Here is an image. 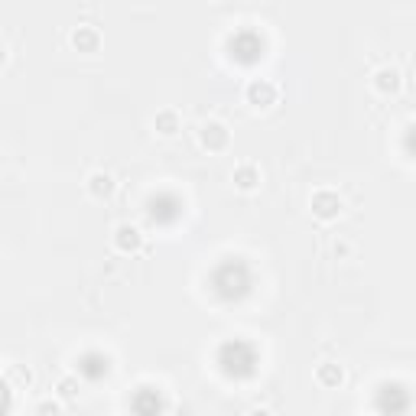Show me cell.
Wrapping results in <instances>:
<instances>
[{"label": "cell", "instance_id": "cell-14", "mask_svg": "<svg viewBox=\"0 0 416 416\" xmlns=\"http://www.w3.org/2000/svg\"><path fill=\"white\" fill-rule=\"evenodd\" d=\"M247 416H273L267 407H254V410H247Z\"/></svg>", "mask_w": 416, "mask_h": 416}, {"label": "cell", "instance_id": "cell-8", "mask_svg": "<svg viewBox=\"0 0 416 416\" xmlns=\"http://www.w3.org/2000/svg\"><path fill=\"white\" fill-rule=\"evenodd\" d=\"M231 179H234V186H238V189L251 192V189L260 186V170H257V163H238Z\"/></svg>", "mask_w": 416, "mask_h": 416}, {"label": "cell", "instance_id": "cell-5", "mask_svg": "<svg viewBox=\"0 0 416 416\" xmlns=\"http://www.w3.org/2000/svg\"><path fill=\"white\" fill-rule=\"evenodd\" d=\"M72 46L78 52H98L101 46V33H98V26H88V23H78L72 30Z\"/></svg>", "mask_w": 416, "mask_h": 416}, {"label": "cell", "instance_id": "cell-9", "mask_svg": "<svg viewBox=\"0 0 416 416\" xmlns=\"http://www.w3.org/2000/svg\"><path fill=\"white\" fill-rule=\"evenodd\" d=\"M85 186H88V196L92 198H108L111 192H114V179H111L104 170H94L92 176H88Z\"/></svg>", "mask_w": 416, "mask_h": 416}, {"label": "cell", "instance_id": "cell-6", "mask_svg": "<svg viewBox=\"0 0 416 416\" xmlns=\"http://www.w3.org/2000/svg\"><path fill=\"white\" fill-rule=\"evenodd\" d=\"M313 212L319 215V218H335V215L341 212L339 192H332V189H319V192L313 196Z\"/></svg>", "mask_w": 416, "mask_h": 416}, {"label": "cell", "instance_id": "cell-11", "mask_svg": "<svg viewBox=\"0 0 416 416\" xmlns=\"http://www.w3.org/2000/svg\"><path fill=\"white\" fill-rule=\"evenodd\" d=\"M7 377L17 384V391H26V387H33V371H30V367H23V365H13V367L7 371Z\"/></svg>", "mask_w": 416, "mask_h": 416}, {"label": "cell", "instance_id": "cell-2", "mask_svg": "<svg viewBox=\"0 0 416 416\" xmlns=\"http://www.w3.org/2000/svg\"><path fill=\"white\" fill-rule=\"evenodd\" d=\"M277 94H280V88L273 85L270 78H251L244 88L247 104H254V108H270V104H277Z\"/></svg>", "mask_w": 416, "mask_h": 416}, {"label": "cell", "instance_id": "cell-13", "mask_svg": "<svg viewBox=\"0 0 416 416\" xmlns=\"http://www.w3.org/2000/svg\"><path fill=\"white\" fill-rule=\"evenodd\" d=\"M33 416H62V407H59V400H52V397H43L39 403H36Z\"/></svg>", "mask_w": 416, "mask_h": 416}, {"label": "cell", "instance_id": "cell-1", "mask_svg": "<svg viewBox=\"0 0 416 416\" xmlns=\"http://www.w3.org/2000/svg\"><path fill=\"white\" fill-rule=\"evenodd\" d=\"M198 144H202L208 153H221V150H228L231 134L221 120H205L202 127H198Z\"/></svg>", "mask_w": 416, "mask_h": 416}, {"label": "cell", "instance_id": "cell-3", "mask_svg": "<svg viewBox=\"0 0 416 416\" xmlns=\"http://www.w3.org/2000/svg\"><path fill=\"white\" fill-rule=\"evenodd\" d=\"M371 85H374V92L377 94H397L400 85H403V78H400V72L393 65H381L371 75Z\"/></svg>", "mask_w": 416, "mask_h": 416}, {"label": "cell", "instance_id": "cell-7", "mask_svg": "<svg viewBox=\"0 0 416 416\" xmlns=\"http://www.w3.org/2000/svg\"><path fill=\"white\" fill-rule=\"evenodd\" d=\"M153 127H156V134H163V137H176L179 130H182V118H179L176 108H163L153 114Z\"/></svg>", "mask_w": 416, "mask_h": 416}, {"label": "cell", "instance_id": "cell-15", "mask_svg": "<svg viewBox=\"0 0 416 416\" xmlns=\"http://www.w3.org/2000/svg\"><path fill=\"white\" fill-rule=\"evenodd\" d=\"M7 62V49H4V43H0V65Z\"/></svg>", "mask_w": 416, "mask_h": 416}, {"label": "cell", "instance_id": "cell-4", "mask_svg": "<svg viewBox=\"0 0 416 416\" xmlns=\"http://www.w3.org/2000/svg\"><path fill=\"white\" fill-rule=\"evenodd\" d=\"M144 244V234L137 225H118L114 228V247H118L120 254H130V251H140Z\"/></svg>", "mask_w": 416, "mask_h": 416}, {"label": "cell", "instance_id": "cell-10", "mask_svg": "<svg viewBox=\"0 0 416 416\" xmlns=\"http://www.w3.org/2000/svg\"><path fill=\"white\" fill-rule=\"evenodd\" d=\"M315 381L322 384V387H339L345 381V367L335 365V361H322V365L315 367Z\"/></svg>", "mask_w": 416, "mask_h": 416}, {"label": "cell", "instance_id": "cell-12", "mask_svg": "<svg viewBox=\"0 0 416 416\" xmlns=\"http://www.w3.org/2000/svg\"><path fill=\"white\" fill-rule=\"evenodd\" d=\"M56 391H59V397H62V400H75V397H78V377H72V374L59 377Z\"/></svg>", "mask_w": 416, "mask_h": 416}]
</instances>
